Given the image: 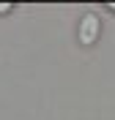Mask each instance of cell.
<instances>
[{
    "instance_id": "6da1fadb",
    "label": "cell",
    "mask_w": 115,
    "mask_h": 120,
    "mask_svg": "<svg viewBox=\"0 0 115 120\" xmlns=\"http://www.w3.org/2000/svg\"><path fill=\"white\" fill-rule=\"evenodd\" d=\"M101 33V22H99V16L96 14H85L82 16V22H79V41H82L85 46H91L96 38H99Z\"/></svg>"
},
{
    "instance_id": "7a4b0ae2",
    "label": "cell",
    "mask_w": 115,
    "mask_h": 120,
    "mask_svg": "<svg viewBox=\"0 0 115 120\" xmlns=\"http://www.w3.org/2000/svg\"><path fill=\"white\" fill-rule=\"evenodd\" d=\"M8 11H14L11 3H0V14H8Z\"/></svg>"
},
{
    "instance_id": "3957f363",
    "label": "cell",
    "mask_w": 115,
    "mask_h": 120,
    "mask_svg": "<svg viewBox=\"0 0 115 120\" xmlns=\"http://www.w3.org/2000/svg\"><path fill=\"white\" fill-rule=\"evenodd\" d=\"M107 8H110V11H112V14H115V3H110V6H107Z\"/></svg>"
}]
</instances>
